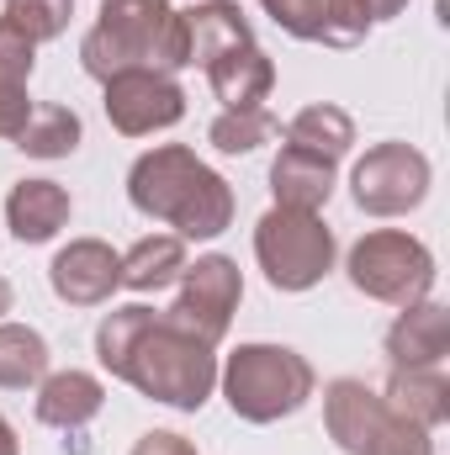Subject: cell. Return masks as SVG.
<instances>
[{
  "instance_id": "6da1fadb",
  "label": "cell",
  "mask_w": 450,
  "mask_h": 455,
  "mask_svg": "<svg viewBox=\"0 0 450 455\" xmlns=\"http://www.w3.org/2000/svg\"><path fill=\"white\" fill-rule=\"evenodd\" d=\"M96 360H101V371L112 381L133 387L149 403L175 408V413H202L207 397L218 392V355H213V344L181 334L149 302L112 307L96 323Z\"/></svg>"
},
{
  "instance_id": "7a4b0ae2",
  "label": "cell",
  "mask_w": 450,
  "mask_h": 455,
  "mask_svg": "<svg viewBox=\"0 0 450 455\" xmlns=\"http://www.w3.org/2000/svg\"><path fill=\"white\" fill-rule=\"evenodd\" d=\"M127 202L143 218L175 228V238H218L238 212L233 186L186 143H159L138 154L127 170Z\"/></svg>"
},
{
  "instance_id": "3957f363",
  "label": "cell",
  "mask_w": 450,
  "mask_h": 455,
  "mask_svg": "<svg viewBox=\"0 0 450 455\" xmlns=\"http://www.w3.org/2000/svg\"><path fill=\"white\" fill-rule=\"evenodd\" d=\"M80 69L101 85L122 69H186L181 11L170 0H101L96 27L80 37Z\"/></svg>"
},
{
  "instance_id": "277c9868",
  "label": "cell",
  "mask_w": 450,
  "mask_h": 455,
  "mask_svg": "<svg viewBox=\"0 0 450 455\" xmlns=\"http://www.w3.org/2000/svg\"><path fill=\"white\" fill-rule=\"evenodd\" d=\"M218 387H223L233 419H244V424H281V419L308 408V397L318 392V371L292 344L254 339V344H238L218 365Z\"/></svg>"
},
{
  "instance_id": "5b68a950",
  "label": "cell",
  "mask_w": 450,
  "mask_h": 455,
  "mask_svg": "<svg viewBox=\"0 0 450 455\" xmlns=\"http://www.w3.org/2000/svg\"><path fill=\"white\" fill-rule=\"evenodd\" d=\"M344 275L360 297L387 307H414L435 291V254L408 228H371L350 243Z\"/></svg>"
},
{
  "instance_id": "8992f818",
  "label": "cell",
  "mask_w": 450,
  "mask_h": 455,
  "mask_svg": "<svg viewBox=\"0 0 450 455\" xmlns=\"http://www.w3.org/2000/svg\"><path fill=\"white\" fill-rule=\"evenodd\" d=\"M339 238L318 212H292L270 207L254 223V259L276 291H313L334 270Z\"/></svg>"
},
{
  "instance_id": "52a82bcc",
  "label": "cell",
  "mask_w": 450,
  "mask_h": 455,
  "mask_svg": "<svg viewBox=\"0 0 450 455\" xmlns=\"http://www.w3.org/2000/svg\"><path fill=\"white\" fill-rule=\"evenodd\" d=\"M435 186V170H430V154L414 148V143H371L355 170H350V196L366 218H408L414 207H424Z\"/></svg>"
},
{
  "instance_id": "ba28073f",
  "label": "cell",
  "mask_w": 450,
  "mask_h": 455,
  "mask_svg": "<svg viewBox=\"0 0 450 455\" xmlns=\"http://www.w3.org/2000/svg\"><path fill=\"white\" fill-rule=\"evenodd\" d=\"M238 302H244L238 259H228V254H197V265L181 270V297H175V307H165V318L181 334H191V339L218 349L228 339V323H233Z\"/></svg>"
},
{
  "instance_id": "9c48e42d",
  "label": "cell",
  "mask_w": 450,
  "mask_h": 455,
  "mask_svg": "<svg viewBox=\"0 0 450 455\" xmlns=\"http://www.w3.org/2000/svg\"><path fill=\"white\" fill-rule=\"evenodd\" d=\"M101 107L122 138H149L186 116V91L165 69H122L101 85Z\"/></svg>"
},
{
  "instance_id": "30bf717a",
  "label": "cell",
  "mask_w": 450,
  "mask_h": 455,
  "mask_svg": "<svg viewBox=\"0 0 450 455\" xmlns=\"http://www.w3.org/2000/svg\"><path fill=\"white\" fill-rule=\"evenodd\" d=\"M48 286L69 307H107L122 286V254L107 238H69L48 265Z\"/></svg>"
},
{
  "instance_id": "8fae6325",
  "label": "cell",
  "mask_w": 450,
  "mask_h": 455,
  "mask_svg": "<svg viewBox=\"0 0 450 455\" xmlns=\"http://www.w3.org/2000/svg\"><path fill=\"white\" fill-rule=\"evenodd\" d=\"M387 424H392V408L360 376H339L324 387V429L344 455H371Z\"/></svg>"
},
{
  "instance_id": "7c38bea8",
  "label": "cell",
  "mask_w": 450,
  "mask_h": 455,
  "mask_svg": "<svg viewBox=\"0 0 450 455\" xmlns=\"http://www.w3.org/2000/svg\"><path fill=\"white\" fill-rule=\"evenodd\" d=\"M265 16L297 37V43H324V48H355L366 43V16L350 0H260Z\"/></svg>"
},
{
  "instance_id": "4fadbf2b",
  "label": "cell",
  "mask_w": 450,
  "mask_h": 455,
  "mask_svg": "<svg viewBox=\"0 0 450 455\" xmlns=\"http://www.w3.org/2000/svg\"><path fill=\"white\" fill-rule=\"evenodd\" d=\"M254 27L244 16L238 0H197L191 11H181V48H186V69H207L233 48H249Z\"/></svg>"
},
{
  "instance_id": "5bb4252c",
  "label": "cell",
  "mask_w": 450,
  "mask_h": 455,
  "mask_svg": "<svg viewBox=\"0 0 450 455\" xmlns=\"http://www.w3.org/2000/svg\"><path fill=\"white\" fill-rule=\"evenodd\" d=\"M339 164L313 154V148H297V143H281V154L270 159V196L276 207H292V212H324L329 196H334Z\"/></svg>"
},
{
  "instance_id": "9a60e30c",
  "label": "cell",
  "mask_w": 450,
  "mask_h": 455,
  "mask_svg": "<svg viewBox=\"0 0 450 455\" xmlns=\"http://www.w3.org/2000/svg\"><path fill=\"white\" fill-rule=\"evenodd\" d=\"M69 218H75V196L48 175L16 180L5 196V228L16 233V243H48L69 228Z\"/></svg>"
},
{
  "instance_id": "2e32d148",
  "label": "cell",
  "mask_w": 450,
  "mask_h": 455,
  "mask_svg": "<svg viewBox=\"0 0 450 455\" xmlns=\"http://www.w3.org/2000/svg\"><path fill=\"white\" fill-rule=\"evenodd\" d=\"M450 355V307L424 297L414 307H398L387 329V360L392 365H446Z\"/></svg>"
},
{
  "instance_id": "e0dca14e",
  "label": "cell",
  "mask_w": 450,
  "mask_h": 455,
  "mask_svg": "<svg viewBox=\"0 0 450 455\" xmlns=\"http://www.w3.org/2000/svg\"><path fill=\"white\" fill-rule=\"evenodd\" d=\"M107 408V381L101 376H91V371H48L43 381H37V424H48V429H64V435H75V429H85L96 413Z\"/></svg>"
},
{
  "instance_id": "ac0fdd59",
  "label": "cell",
  "mask_w": 450,
  "mask_h": 455,
  "mask_svg": "<svg viewBox=\"0 0 450 455\" xmlns=\"http://www.w3.org/2000/svg\"><path fill=\"white\" fill-rule=\"evenodd\" d=\"M382 403H387L398 419L419 424V429H440V424L450 419V376H446V365H392Z\"/></svg>"
},
{
  "instance_id": "d6986e66",
  "label": "cell",
  "mask_w": 450,
  "mask_h": 455,
  "mask_svg": "<svg viewBox=\"0 0 450 455\" xmlns=\"http://www.w3.org/2000/svg\"><path fill=\"white\" fill-rule=\"evenodd\" d=\"M37 69V43L21 37L5 16H0V138L11 143L27 116H32V96H27V80Z\"/></svg>"
},
{
  "instance_id": "ffe728a7",
  "label": "cell",
  "mask_w": 450,
  "mask_h": 455,
  "mask_svg": "<svg viewBox=\"0 0 450 455\" xmlns=\"http://www.w3.org/2000/svg\"><path fill=\"white\" fill-rule=\"evenodd\" d=\"M207 85L223 107H265L276 91V64L260 43H249V48L223 53L218 64H207Z\"/></svg>"
},
{
  "instance_id": "44dd1931",
  "label": "cell",
  "mask_w": 450,
  "mask_h": 455,
  "mask_svg": "<svg viewBox=\"0 0 450 455\" xmlns=\"http://www.w3.org/2000/svg\"><path fill=\"white\" fill-rule=\"evenodd\" d=\"M186 265H191V259H186V238H175V233H149V238H138V243L122 254V286L138 291V297H154V291L175 286Z\"/></svg>"
},
{
  "instance_id": "7402d4cb",
  "label": "cell",
  "mask_w": 450,
  "mask_h": 455,
  "mask_svg": "<svg viewBox=\"0 0 450 455\" xmlns=\"http://www.w3.org/2000/svg\"><path fill=\"white\" fill-rule=\"evenodd\" d=\"M80 138H85V122L75 107H59V101H43V107H32L27 116V127L11 138L21 154H32V159H69L75 148H80Z\"/></svg>"
},
{
  "instance_id": "603a6c76",
  "label": "cell",
  "mask_w": 450,
  "mask_h": 455,
  "mask_svg": "<svg viewBox=\"0 0 450 455\" xmlns=\"http://www.w3.org/2000/svg\"><path fill=\"white\" fill-rule=\"evenodd\" d=\"M286 143H297V148H313V154H324V159H344L350 148H355V116L334 107V101H318V107H302V112L286 122Z\"/></svg>"
},
{
  "instance_id": "cb8c5ba5",
  "label": "cell",
  "mask_w": 450,
  "mask_h": 455,
  "mask_svg": "<svg viewBox=\"0 0 450 455\" xmlns=\"http://www.w3.org/2000/svg\"><path fill=\"white\" fill-rule=\"evenodd\" d=\"M48 339L27 323H5L0 318V387L5 392H27L48 376Z\"/></svg>"
},
{
  "instance_id": "d4e9b609",
  "label": "cell",
  "mask_w": 450,
  "mask_h": 455,
  "mask_svg": "<svg viewBox=\"0 0 450 455\" xmlns=\"http://www.w3.org/2000/svg\"><path fill=\"white\" fill-rule=\"evenodd\" d=\"M276 138H281V116L265 112V107H223L207 127V143L218 154H254Z\"/></svg>"
},
{
  "instance_id": "484cf974",
  "label": "cell",
  "mask_w": 450,
  "mask_h": 455,
  "mask_svg": "<svg viewBox=\"0 0 450 455\" xmlns=\"http://www.w3.org/2000/svg\"><path fill=\"white\" fill-rule=\"evenodd\" d=\"M0 16H5L21 37H32V43H53V37L69 32L75 0H5Z\"/></svg>"
},
{
  "instance_id": "4316f807",
  "label": "cell",
  "mask_w": 450,
  "mask_h": 455,
  "mask_svg": "<svg viewBox=\"0 0 450 455\" xmlns=\"http://www.w3.org/2000/svg\"><path fill=\"white\" fill-rule=\"evenodd\" d=\"M371 455H435V429H419V424L392 413V424L382 429V440H376Z\"/></svg>"
},
{
  "instance_id": "83f0119b",
  "label": "cell",
  "mask_w": 450,
  "mask_h": 455,
  "mask_svg": "<svg viewBox=\"0 0 450 455\" xmlns=\"http://www.w3.org/2000/svg\"><path fill=\"white\" fill-rule=\"evenodd\" d=\"M127 455H202L186 435H175V429H149V435H138V445Z\"/></svg>"
},
{
  "instance_id": "f1b7e54d",
  "label": "cell",
  "mask_w": 450,
  "mask_h": 455,
  "mask_svg": "<svg viewBox=\"0 0 450 455\" xmlns=\"http://www.w3.org/2000/svg\"><path fill=\"white\" fill-rule=\"evenodd\" d=\"M360 16H366V27H376V21H392V16H403L408 11V0H350Z\"/></svg>"
},
{
  "instance_id": "f546056e",
  "label": "cell",
  "mask_w": 450,
  "mask_h": 455,
  "mask_svg": "<svg viewBox=\"0 0 450 455\" xmlns=\"http://www.w3.org/2000/svg\"><path fill=\"white\" fill-rule=\"evenodd\" d=\"M0 455H21V440H16V424L0 413Z\"/></svg>"
},
{
  "instance_id": "4dcf8cb0",
  "label": "cell",
  "mask_w": 450,
  "mask_h": 455,
  "mask_svg": "<svg viewBox=\"0 0 450 455\" xmlns=\"http://www.w3.org/2000/svg\"><path fill=\"white\" fill-rule=\"evenodd\" d=\"M11 302H16V291H11V281H5V275H0V318H5V313H11Z\"/></svg>"
}]
</instances>
